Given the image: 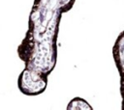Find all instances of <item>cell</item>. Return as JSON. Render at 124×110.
<instances>
[{
	"label": "cell",
	"mask_w": 124,
	"mask_h": 110,
	"mask_svg": "<svg viewBox=\"0 0 124 110\" xmlns=\"http://www.w3.org/2000/svg\"><path fill=\"white\" fill-rule=\"evenodd\" d=\"M48 82V75L42 71L24 68L17 78V87L25 96H35L43 94Z\"/></svg>",
	"instance_id": "cell-2"
},
{
	"label": "cell",
	"mask_w": 124,
	"mask_h": 110,
	"mask_svg": "<svg viewBox=\"0 0 124 110\" xmlns=\"http://www.w3.org/2000/svg\"><path fill=\"white\" fill-rule=\"evenodd\" d=\"M92 106L82 97L76 96L67 105V110H92Z\"/></svg>",
	"instance_id": "cell-4"
},
{
	"label": "cell",
	"mask_w": 124,
	"mask_h": 110,
	"mask_svg": "<svg viewBox=\"0 0 124 110\" xmlns=\"http://www.w3.org/2000/svg\"><path fill=\"white\" fill-rule=\"evenodd\" d=\"M76 0H34L28 20V30L17 47V54L25 67L47 75L57 61V39L64 13Z\"/></svg>",
	"instance_id": "cell-1"
},
{
	"label": "cell",
	"mask_w": 124,
	"mask_h": 110,
	"mask_svg": "<svg viewBox=\"0 0 124 110\" xmlns=\"http://www.w3.org/2000/svg\"><path fill=\"white\" fill-rule=\"evenodd\" d=\"M112 56L120 77V95L122 97L121 108L124 110V30L118 35L113 44Z\"/></svg>",
	"instance_id": "cell-3"
}]
</instances>
